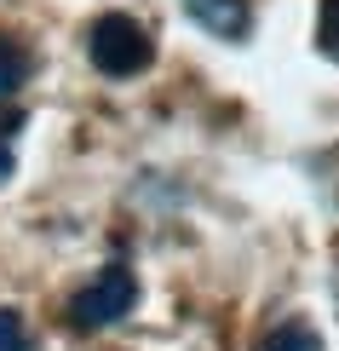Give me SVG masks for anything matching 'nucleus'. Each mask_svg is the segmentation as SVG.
Masks as SVG:
<instances>
[{
	"mask_svg": "<svg viewBox=\"0 0 339 351\" xmlns=\"http://www.w3.org/2000/svg\"><path fill=\"white\" fill-rule=\"evenodd\" d=\"M190 23L208 29L218 40H247V29H253V6L247 0H184Z\"/></svg>",
	"mask_w": 339,
	"mask_h": 351,
	"instance_id": "7ed1b4c3",
	"label": "nucleus"
},
{
	"mask_svg": "<svg viewBox=\"0 0 339 351\" xmlns=\"http://www.w3.org/2000/svg\"><path fill=\"white\" fill-rule=\"evenodd\" d=\"M86 58H92L98 75L127 81V75H144V69L155 64V40H150V29H144L138 18L104 12V18L86 29Z\"/></svg>",
	"mask_w": 339,
	"mask_h": 351,
	"instance_id": "f257e3e1",
	"label": "nucleus"
},
{
	"mask_svg": "<svg viewBox=\"0 0 339 351\" xmlns=\"http://www.w3.org/2000/svg\"><path fill=\"white\" fill-rule=\"evenodd\" d=\"M18 133H23V115L6 110V115H0V184H6L12 167H18Z\"/></svg>",
	"mask_w": 339,
	"mask_h": 351,
	"instance_id": "39448f33",
	"label": "nucleus"
},
{
	"mask_svg": "<svg viewBox=\"0 0 339 351\" xmlns=\"http://www.w3.org/2000/svg\"><path fill=\"white\" fill-rule=\"evenodd\" d=\"M259 351H328V346H322V334L311 323H282L259 340Z\"/></svg>",
	"mask_w": 339,
	"mask_h": 351,
	"instance_id": "20e7f679",
	"label": "nucleus"
},
{
	"mask_svg": "<svg viewBox=\"0 0 339 351\" xmlns=\"http://www.w3.org/2000/svg\"><path fill=\"white\" fill-rule=\"evenodd\" d=\"M132 305H138V276L115 259V265H104L75 300H69V323L75 328H110V323H121Z\"/></svg>",
	"mask_w": 339,
	"mask_h": 351,
	"instance_id": "f03ea898",
	"label": "nucleus"
},
{
	"mask_svg": "<svg viewBox=\"0 0 339 351\" xmlns=\"http://www.w3.org/2000/svg\"><path fill=\"white\" fill-rule=\"evenodd\" d=\"M316 47L339 64V0H322L316 6Z\"/></svg>",
	"mask_w": 339,
	"mask_h": 351,
	"instance_id": "0eeeda50",
	"label": "nucleus"
},
{
	"mask_svg": "<svg viewBox=\"0 0 339 351\" xmlns=\"http://www.w3.org/2000/svg\"><path fill=\"white\" fill-rule=\"evenodd\" d=\"M0 351H29V328L18 311H0Z\"/></svg>",
	"mask_w": 339,
	"mask_h": 351,
	"instance_id": "6e6552de",
	"label": "nucleus"
},
{
	"mask_svg": "<svg viewBox=\"0 0 339 351\" xmlns=\"http://www.w3.org/2000/svg\"><path fill=\"white\" fill-rule=\"evenodd\" d=\"M23 75H29V58L12 47V40H0V98H12L23 86Z\"/></svg>",
	"mask_w": 339,
	"mask_h": 351,
	"instance_id": "423d86ee",
	"label": "nucleus"
}]
</instances>
